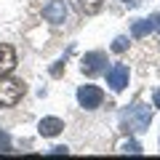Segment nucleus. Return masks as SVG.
<instances>
[{"mask_svg": "<svg viewBox=\"0 0 160 160\" xmlns=\"http://www.w3.org/2000/svg\"><path fill=\"white\" fill-rule=\"evenodd\" d=\"M123 3H126L128 8H136V6H139V0H123Z\"/></svg>", "mask_w": 160, "mask_h": 160, "instance_id": "obj_17", "label": "nucleus"}, {"mask_svg": "<svg viewBox=\"0 0 160 160\" xmlns=\"http://www.w3.org/2000/svg\"><path fill=\"white\" fill-rule=\"evenodd\" d=\"M102 99H104V93L96 86H80L78 88V102H80L83 109H96L102 104Z\"/></svg>", "mask_w": 160, "mask_h": 160, "instance_id": "obj_4", "label": "nucleus"}, {"mask_svg": "<svg viewBox=\"0 0 160 160\" xmlns=\"http://www.w3.org/2000/svg\"><path fill=\"white\" fill-rule=\"evenodd\" d=\"M126 48H128V38H115L112 40V51L115 53H123Z\"/></svg>", "mask_w": 160, "mask_h": 160, "instance_id": "obj_12", "label": "nucleus"}, {"mask_svg": "<svg viewBox=\"0 0 160 160\" xmlns=\"http://www.w3.org/2000/svg\"><path fill=\"white\" fill-rule=\"evenodd\" d=\"M43 19L51 24H62L67 19V6H64V0H51L46 8H43Z\"/></svg>", "mask_w": 160, "mask_h": 160, "instance_id": "obj_6", "label": "nucleus"}, {"mask_svg": "<svg viewBox=\"0 0 160 160\" xmlns=\"http://www.w3.org/2000/svg\"><path fill=\"white\" fill-rule=\"evenodd\" d=\"M83 72L88 75V78H93V75H102L104 69H107V56H104L102 51H91V53H86L83 56Z\"/></svg>", "mask_w": 160, "mask_h": 160, "instance_id": "obj_5", "label": "nucleus"}, {"mask_svg": "<svg viewBox=\"0 0 160 160\" xmlns=\"http://www.w3.org/2000/svg\"><path fill=\"white\" fill-rule=\"evenodd\" d=\"M155 107H160V88L155 91Z\"/></svg>", "mask_w": 160, "mask_h": 160, "instance_id": "obj_18", "label": "nucleus"}, {"mask_svg": "<svg viewBox=\"0 0 160 160\" xmlns=\"http://www.w3.org/2000/svg\"><path fill=\"white\" fill-rule=\"evenodd\" d=\"M149 24H152V32H160V13L149 16Z\"/></svg>", "mask_w": 160, "mask_h": 160, "instance_id": "obj_14", "label": "nucleus"}, {"mask_svg": "<svg viewBox=\"0 0 160 160\" xmlns=\"http://www.w3.org/2000/svg\"><path fill=\"white\" fill-rule=\"evenodd\" d=\"M67 152H69L67 147H53V149H51V155H67Z\"/></svg>", "mask_w": 160, "mask_h": 160, "instance_id": "obj_16", "label": "nucleus"}, {"mask_svg": "<svg viewBox=\"0 0 160 160\" xmlns=\"http://www.w3.org/2000/svg\"><path fill=\"white\" fill-rule=\"evenodd\" d=\"M0 152H11V136L6 131H0Z\"/></svg>", "mask_w": 160, "mask_h": 160, "instance_id": "obj_13", "label": "nucleus"}, {"mask_svg": "<svg viewBox=\"0 0 160 160\" xmlns=\"http://www.w3.org/2000/svg\"><path fill=\"white\" fill-rule=\"evenodd\" d=\"M149 118H152L149 107H144V104H133V107L126 112L128 131H147V128H149Z\"/></svg>", "mask_w": 160, "mask_h": 160, "instance_id": "obj_2", "label": "nucleus"}, {"mask_svg": "<svg viewBox=\"0 0 160 160\" xmlns=\"http://www.w3.org/2000/svg\"><path fill=\"white\" fill-rule=\"evenodd\" d=\"M75 6L80 8V13H86V16H93V13L102 11V0H75Z\"/></svg>", "mask_w": 160, "mask_h": 160, "instance_id": "obj_9", "label": "nucleus"}, {"mask_svg": "<svg viewBox=\"0 0 160 160\" xmlns=\"http://www.w3.org/2000/svg\"><path fill=\"white\" fill-rule=\"evenodd\" d=\"M51 75H53V78H59V75H62V62H56V64H53V69H51Z\"/></svg>", "mask_w": 160, "mask_h": 160, "instance_id": "obj_15", "label": "nucleus"}, {"mask_svg": "<svg viewBox=\"0 0 160 160\" xmlns=\"http://www.w3.org/2000/svg\"><path fill=\"white\" fill-rule=\"evenodd\" d=\"M16 67V51L6 43H0V75H8Z\"/></svg>", "mask_w": 160, "mask_h": 160, "instance_id": "obj_7", "label": "nucleus"}, {"mask_svg": "<svg viewBox=\"0 0 160 160\" xmlns=\"http://www.w3.org/2000/svg\"><path fill=\"white\" fill-rule=\"evenodd\" d=\"M123 152H126V155H142L144 149H142V144H139V142H133V139H128V142L123 144Z\"/></svg>", "mask_w": 160, "mask_h": 160, "instance_id": "obj_11", "label": "nucleus"}, {"mask_svg": "<svg viewBox=\"0 0 160 160\" xmlns=\"http://www.w3.org/2000/svg\"><path fill=\"white\" fill-rule=\"evenodd\" d=\"M62 128H64V123L59 118H43L40 126H38V131H40V136H59Z\"/></svg>", "mask_w": 160, "mask_h": 160, "instance_id": "obj_8", "label": "nucleus"}, {"mask_svg": "<svg viewBox=\"0 0 160 160\" xmlns=\"http://www.w3.org/2000/svg\"><path fill=\"white\" fill-rule=\"evenodd\" d=\"M24 93H27L24 80L0 75V107H13V104H19Z\"/></svg>", "mask_w": 160, "mask_h": 160, "instance_id": "obj_1", "label": "nucleus"}, {"mask_svg": "<svg viewBox=\"0 0 160 160\" xmlns=\"http://www.w3.org/2000/svg\"><path fill=\"white\" fill-rule=\"evenodd\" d=\"M147 32H152L149 19H142V22H133V24H131V35H133V38H144Z\"/></svg>", "mask_w": 160, "mask_h": 160, "instance_id": "obj_10", "label": "nucleus"}, {"mask_svg": "<svg viewBox=\"0 0 160 160\" xmlns=\"http://www.w3.org/2000/svg\"><path fill=\"white\" fill-rule=\"evenodd\" d=\"M107 86L112 88L115 93L126 91V86H128V67L126 64H112V67L107 69Z\"/></svg>", "mask_w": 160, "mask_h": 160, "instance_id": "obj_3", "label": "nucleus"}]
</instances>
